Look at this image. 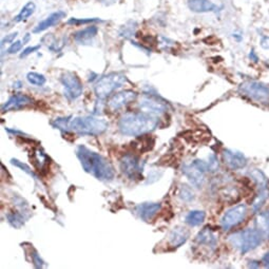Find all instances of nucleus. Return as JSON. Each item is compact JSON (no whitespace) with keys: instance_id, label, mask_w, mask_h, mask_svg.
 Masks as SVG:
<instances>
[{"instance_id":"1","label":"nucleus","mask_w":269,"mask_h":269,"mask_svg":"<svg viewBox=\"0 0 269 269\" xmlns=\"http://www.w3.org/2000/svg\"><path fill=\"white\" fill-rule=\"evenodd\" d=\"M76 156L83 169L92 177L103 182H110L115 177V170L109 159L84 145L76 148Z\"/></svg>"},{"instance_id":"2","label":"nucleus","mask_w":269,"mask_h":269,"mask_svg":"<svg viewBox=\"0 0 269 269\" xmlns=\"http://www.w3.org/2000/svg\"><path fill=\"white\" fill-rule=\"evenodd\" d=\"M159 119L156 115L146 112H129L118 120V129L124 136L141 137L150 133L158 126Z\"/></svg>"},{"instance_id":"3","label":"nucleus","mask_w":269,"mask_h":269,"mask_svg":"<svg viewBox=\"0 0 269 269\" xmlns=\"http://www.w3.org/2000/svg\"><path fill=\"white\" fill-rule=\"evenodd\" d=\"M109 124L105 118L87 115L70 116L68 122L69 132H73L80 137H97L108 130Z\"/></svg>"},{"instance_id":"4","label":"nucleus","mask_w":269,"mask_h":269,"mask_svg":"<svg viewBox=\"0 0 269 269\" xmlns=\"http://www.w3.org/2000/svg\"><path fill=\"white\" fill-rule=\"evenodd\" d=\"M264 240L257 228H247L245 230L238 231L228 239L231 246L238 249L242 254H245L260 246Z\"/></svg>"},{"instance_id":"5","label":"nucleus","mask_w":269,"mask_h":269,"mask_svg":"<svg viewBox=\"0 0 269 269\" xmlns=\"http://www.w3.org/2000/svg\"><path fill=\"white\" fill-rule=\"evenodd\" d=\"M128 82L127 77L122 73H110L100 77L94 86V92L99 99H104L116 90L125 86Z\"/></svg>"},{"instance_id":"6","label":"nucleus","mask_w":269,"mask_h":269,"mask_svg":"<svg viewBox=\"0 0 269 269\" xmlns=\"http://www.w3.org/2000/svg\"><path fill=\"white\" fill-rule=\"evenodd\" d=\"M239 92L252 102L269 106V87L264 84L253 82V80H247V82L240 85Z\"/></svg>"},{"instance_id":"7","label":"nucleus","mask_w":269,"mask_h":269,"mask_svg":"<svg viewBox=\"0 0 269 269\" xmlns=\"http://www.w3.org/2000/svg\"><path fill=\"white\" fill-rule=\"evenodd\" d=\"M184 176L195 188H201L205 183V174L208 172L207 161L203 159H194L190 164L183 166Z\"/></svg>"},{"instance_id":"8","label":"nucleus","mask_w":269,"mask_h":269,"mask_svg":"<svg viewBox=\"0 0 269 269\" xmlns=\"http://www.w3.org/2000/svg\"><path fill=\"white\" fill-rule=\"evenodd\" d=\"M250 177L258 186V194L252 201V210L254 213H257L269 198V181L265 174L258 169L252 170L250 172Z\"/></svg>"},{"instance_id":"9","label":"nucleus","mask_w":269,"mask_h":269,"mask_svg":"<svg viewBox=\"0 0 269 269\" xmlns=\"http://www.w3.org/2000/svg\"><path fill=\"white\" fill-rule=\"evenodd\" d=\"M247 206L245 204L237 205L227 210L221 219V227L224 231H228L232 228L243 223L247 217Z\"/></svg>"},{"instance_id":"10","label":"nucleus","mask_w":269,"mask_h":269,"mask_svg":"<svg viewBox=\"0 0 269 269\" xmlns=\"http://www.w3.org/2000/svg\"><path fill=\"white\" fill-rule=\"evenodd\" d=\"M139 108L146 113L150 114H161L168 110V103L158 95H154L151 93H146L139 102Z\"/></svg>"},{"instance_id":"11","label":"nucleus","mask_w":269,"mask_h":269,"mask_svg":"<svg viewBox=\"0 0 269 269\" xmlns=\"http://www.w3.org/2000/svg\"><path fill=\"white\" fill-rule=\"evenodd\" d=\"M60 83L64 89V95L70 100L77 99L83 94V83L73 72H64L60 76Z\"/></svg>"},{"instance_id":"12","label":"nucleus","mask_w":269,"mask_h":269,"mask_svg":"<svg viewBox=\"0 0 269 269\" xmlns=\"http://www.w3.org/2000/svg\"><path fill=\"white\" fill-rule=\"evenodd\" d=\"M119 167L124 176L129 180H139L142 178L143 167L141 165L140 158L132 153L125 154L119 161Z\"/></svg>"},{"instance_id":"13","label":"nucleus","mask_w":269,"mask_h":269,"mask_svg":"<svg viewBox=\"0 0 269 269\" xmlns=\"http://www.w3.org/2000/svg\"><path fill=\"white\" fill-rule=\"evenodd\" d=\"M138 96H139V94L136 91L125 90V91L113 94V95L110 97V99L108 100L107 106L112 112H115L119 109H122L123 107L127 106L128 104L136 100Z\"/></svg>"},{"instance_id":"14","label":"nucleus","mask_w":269,"mask_h":269,"mask_svg":"<svg viewBox=\"0 0 269 269\" xmlns=\"http://www.w3.org/2000/svg\"><path fill=\"white\" fill-rule=\"evenodd\" d=\"M34 104V99L30 97L26 94L22 93H17L12 95L2 107L3 113L5 112H10V111H17L24 109V108L29 107Z\"/></svg>"},{"instance_id":"15","label":"nucleus","mask_w":269,"mask_h":269,"mask_svg":"<svg viewBox=\"0 0 269 269\" xmlns=\"http://www.w3.org/2000/svg\"><path fill=\"white\" fill-rule=\"evenodd\" d=\"M225 165L230 170H240L247 166L246 156L237 150L225 149L222 153Z\"/></svg>"},{"instance_id":"16","label":"nucleus","mask_w":269,"mask_h":269,"mask_svg":"<svg viewBox=\"0 0 269 269\" xmlns=\"http://www.w3.org/2000/svg\"><path fill=\"white\" fill-rule=\"evenodd\" d=\"M160 208L161 205L159 203H143L136 206L134 212L141 220L149 222L159 212Z\"/></svg>"},{"instance_id":"17","label":"nucleus","mask_w":269,"mask_h":269,"mask_svg":"<svg viewBox=\"0 0 269 269\" xmlns=\"http://www.w3.org/2000/svg\"><path fill=\"white\" fill-rule=\"evenodd\" d=\"M65 12L63 11H57V12H54L52 14H50L46 19L40 21L35 28L33 29V33L34 34H38V33H42L47 31L48 29L52 28V26L56 25L62 18L65 17Z\"/></svg>"},{"instance_id":"18","label":"nucleus","mask_w":269,"mask_h":269,"mask_svg":"<svg viewBox=\"0 0 269 269\" xmlns=\"http://www.w3.org/2000/svg\"><path fill=\"white\" fill-rule=\"evenodd\" d=\"M189 236H190V232L187 229V228L182 227V226H177L170 231L169 237H168V242L172 247L178 248L186 243Z\"/></svg>"},{"instance_id":"19","label":"nucleus","mask_w":269,"mask_h":269,"mask_svg":"<svg viewBox=\"0 0 269 269\" xmlns=\"http://www.w3.org/2000/svg\"><path fill=\"white\" fill-rule=\"evenodd\" d=\"M195 241L199 246L201 245L213 249L218 244V236L215 234L213 229H211L209 226H207L197 233Z\"/></svg>"},{"instance_id":"20","label":"nucleus","mask_w":269,"mask_h":269,"mask_svg":"<svg viewBox=\"0 0 269 269\" xmlns=\"http://www.w3.org/2000/svg\"><path fill=\"white\" fill-rule=\"evenodd\" d=\"M97 33H98L97 26L90 25L83 30L76 32L74 34V40L78 45L89 46L93 43V39L96 37Z\"/></svg>"},{"instance_id":"21","label":"nucleus","mask_w":269,"mask_h":269,"mask_svg":"<svg viewBox=\"0 0 269 269\" xmlns=\"http://www.w3.org/2000/svg\"><path fill=\"white\" fill-rule=\"evenodd\" d=\"M188 8L194 13H209L219 11L218 6H215L210 0H188Z\"/></svg>"},{"instance_id":"22","label":"nucleus","mask_w":269,"mask_h":269,"mask_svg":"<svg viewBox=\"0 0 269 269\" xmlns=\"http://www.w3.org/2000/svg\"><path fill=\"white\" fill-rule=\"evenodd\" d=\"M255 228L261 232L264 240L269 239V210L258 214L255 219Z\"/></svg>"},{"instance_id":"23","label":"nucleus","mask_w":269,"mask_h":269,"mask_svg":"<svg viewBox=\"0 0 269 269\" xmlns=\"http://www.w3.org/2000/svg\"><path fill=\"white\" fill-rule=\"evenodd\" d=\"M206 219V212L203 210H191L185 218V223L191 227L199 226Z\"/></svg>"},{"instance_id":"24","label":"nucleus","mask_w":269,"mask_h":269,"mask_svg":"<svg viewBox=\"0 0 269 269\" xmlns=\"http://www.w3.org/2000/svg\"><path fill=\"white\" fill-rule=\"evenodd\" d=\"M24 213L25 211H10L7 213L6 218H7V221L8 223L14 228H20L24 225V222L26 220V218L24 217Z\"/></svg>"},{"instance_id":"25","label":"nucleus","mask_w":269,"mask_h":269,"mask_svg":"<svg viewBox=\"0 0 269 269\" xmlns=\"http://www.w3.org/2000/svg\"><path fill=\"white\" fill-rule=\"evenodd\" d=\"M33 160H34V163H35L36 167L40 171H43L49 165V161H48L49 160V157H48V155L42 149H36V150H34Z\"/></svg>"},{"instance_id":"26","label":"nucleus","mask_w":269,"mask_h":269,"mask_svg":"<svg viewBox=\"0 0 269 269\" xmlns=\"http://www.w3.org/2000/svg\"><path fill=\"white\" fill-rule=\"evenodd\" d=\"M35 10H36L35 4L32 2L28 3L21 9V11L19 12V14L15 17V21L21 22V21H25L26 19H29L34 14Z\"/></svg>"},{"instance_id":"27","label":"nucleus","mask_w":269,"mask_h":269,"mask_svg":"<svg viewBox=\"0 0 269 269\" xmlns=\"http://www.w3.org/2000/svg\"><path fill=\"white\" fill-rule=\"evenodd\" d=\"M26 80H28L29 84L35 87H43L47 82L46 77L37 72H29L26 74Z\"/></svg>"},{"instance_id":"28","label":"nucleus","mask_w":269,"mask_h":269,"mask_svg":"<svg viewBox=\"0 0 269 269\" xmlns=\"http://www.w3.org/2000/svg\"><path fill=\"white\" fill-rule=\"evenodd\" d=\"M179 195H180V198L182 200L186 201V203H190V201H192L195 198V194H194L193 190L189 186H186V185H183L181 187Z\"/></svg>"},{"instance_id":"29","label":"nucleus","mask_w":269,"mask_h":269,"mask_svg":"<svg viewBox=\"0 0 269 269\" xmlns=\"http://www.w3.org/2000/svg\"><path fill=\"white\" fill-rule=\"evenodd\" d=\"M11 164H12L13 166H15V167L21 169V171L25 172L26 174H29V176L32 177L34 180H37V179H38V177L36 176L35 172L31 169V167L28 166L26 164H24L23 161H20V160L17 159V158H12V159H11Z\"/></svg>"},{"instance_id":"30","label":"nucleus","mask_w":269,"mask_h":269,"mask_svg":"<svg viewBox=\"0 0 269 269\" xmlns=\"http://www.w3.org/2000/svg\"><path fill=\"white\" fill-rule=\"evenodd\" d=\"M102 20L99 18H70L68 20V24H74V25H79V24H87V23H93V22H100Z\"/></svg>"},{"instance_id":"31","label":"nucleus","mask_w":269,"mask_h":269,"mask_svg":"<svg viewBox=\"0 0 269 269\" xmlns=\"http://www.w3.org/2000/svg\"><path fill=\"white\" fill-rule=\"evenodd\" d=\"M31 258H32V263L36 268H43L45 266V262L43 259L40 258V255L36 250H33L31 253Z\"/></svg>"},{"instance_id":"32","label":"nucleus","mask_w":269,"mask_h":269,"mask_svg":"<svg viewBox=\"0 0 269 269\" xmlns=\"http://www.w3.org/2000/svg\"><path fill=\"white\" fill-rule=\"evenodd\" d=\"M22 46H23V44H22V42H20V40L14 42L13 44H11L10 48L8 49V54H16V53H18L21 50Z\"/></svg>"},{"instance_id":"33","label":"nucleus","mask_w":269,"mask_h":269,"mask_svg":"<svg viewBox=\"0 0 269 269\" xmlns=\"http://www.w3.org/2000/svg\"><path fill=\"white\" fill-rule=\"evenodd\" d=\"M17 35H18V33L17 32H14V33H11V34L7 35L6 37H4L3 40H2V47L6 46L8 44H13V43H14V40L17 37Z\"/></svg>"},{"instance_id":"34","label":"nucleus","mask_w":269,"mask_h":269,"mask_svg":"<svg viewBox=\"0 0 269 269\" xmlns=\"http://www.w3.org/2000/svg\"><path fill=\"white\" fill-rule=\"evenodd\" d=\"M39 49H40V45L25 48V49L22 51V53L20 54V58H24V57H26V56H29L30 54H32V53H34V52H36V51H37V50H39Z\"/></svg>"},{"instance_id":"35","label":"nucleus","mask_w":269,"mask_h":269,"mask_svg":"<svg viewBox=\"0 0 269 269\" xmlns=\"http://www.w3.org/2000/svg\"><path fill=\"white\" fill-rule=\"evenodd\" d=\"M261 47L265 50H269V36H263L261 39Z\"/></svg>"},{"instance_id":"36","label":"nucleus","mask_w":269,"mask_h":269,"mask_svg":"<svg viewBox=\"0 0 269 269\" xmlns=\"http://www.w3.org/2000/svg\"><path fill=\"white\" fill-rule=\"evenodd\" d=\"M264 267L266 268H269V251L266 252L264 255H263V258H262V262H261Z\"/></svg>"},{"instance_id":"37","label":"nucleus","mask_w":269,"mask_h":269,"mask_svg":"<svg viewBox=\"0 0 269 269\" xmlns=\"http://www.w3.org/2000/svg\"><path fill=\"white\" fill-rule=\"evenodd\" d=\"M249 58H250L252 61H254V62H258V61H259V57H258L257 54H255V52H254L253 49H252V50L250 51V53H249Z\"/></svg>"},{"instance_id":"38","label":"nucleus","mask_w":269,"mask_h":269,"mask_svg":"<svg viewBox=\"0 0 269 269\" xmlns=\"http://www.w3.org/2000/svg\"><path fill=\"white\" fill-rule=\"evenodd\" d=\"M98 2H100V3H102V4H104V5L110 6V5H113V4L117 3L118 0H98Z\"/></svg>"},{"instance_id":"39","label":"nucleus","mask_w":269,"mask_h":269,"mask_svg":"<svg viewBox=\"0 0 269 269\" xmlns=\"http://www.w3.org/2000/svg\"><path fill=\"white\" fill-rule=\"evenodd\" d=\"M29 40H30V34L28 33V34H25V36L23 37V39L21 40V42H22V44H23V45H25L26 43L29 42Z\"/></svg>"}]
</instances>
